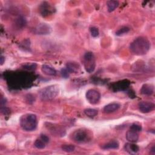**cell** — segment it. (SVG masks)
I'll use <instances>...</instances> for the list:
<instances>
[{"label":"cell","mask_w":155,"mask_h":155,"mask_svg":"<svg viewBox=\"0 0 155 155\" xmlns=\"http://www.w3.org/2000/svg\"><path fill=\"white\" fill-rule=\"evenodd\" d=\"M150 48L149 41L144 37H139L134 39L130 44L131 52L137 56L145 54Z\"/></svg>","instance_id":"obj_1"},{"label":"cell","mask_w":155,"mask_h":155,"mask_svg":"<svg viewBox=\"0 0 155 155\" xmlns=\"http://www.w3.org/2000/svg\"><path fill=\"white\" fill-rule=\"evenodd\" d=\"M20 125L25 131L35 130L37 126L36 116L34 114H27L22 116L20 119Z\"/></svg>","instance_id":"obj_2"},{"label":"cell","mask_w":155,"mask_h":155,"mask_svg":"<svg viewBox=\"0 0 155 155\" xmlns=\"http://www.w3.org/2000/svg\"><path fill=\"white\" fill-rule=\"evenodd\" d=\"M59 91L57 85H50L42 88L39 91V96L42 101H47L55 98L58 95Z\"/></svg>","instance_id":"obj_3"},{"label":"cell","mask_w":155,"mask_h":155,"mask_svg":"<svg viewBox=\"0 0 155 155\" xmlns=\"http://www.w3.org/2000/svg\"><path fill=\"white\" fill-rule=\"evenodd\" d=\"M85 60V67L86 71L88 73H91L95 68L94 56L92 52H87L84 56Z\"/></svg>","instance_id":"obj_4"},{"label":"cell","mask_w":155,"mask_h":155,"mask_svg":"<svg viewBox=\"0 0 155 155\" xmlns=\"http://www.w3.org/2000/svg\"><path fill=\"white\" fill-rule=\"evenodd\" d=\"M100 93L94 89L88 90L86 93V98L91 104H97L100 99Z\"/></svg>","instance_id":"obj_5"},{"label":"cell","mask_w":155,"mask_h":155,"mask_svg":"<svg viewBox=\"0 0 155 155\" xmlns=\"http://www.w3.org/2000/svg\"><path fill=\"white\" fill-rule=\"evenodd\" d=\"M139 109L143 113H147L151 111L154 108V104L151 102L142 101L139 103Z\"/></svg>","instance_id":"obj_6"},{"label":"cell","mask_w":155,"mask_h":155,"mask_svg":"<svg viewBox=\"0 0 155 155\" xmlns=\"http://www.w3.org/2000/svg\"><path fill=\"white\" fill-rule=\"evenodd\" d=\"M87 137V133L84 130H77L73 135V139L77 142H83Z\"/></svg>","instance_id":"obj_7"},{"label":"cell","mask_w":155,"mask_h":155,"mask_svg":"<svg viewBox=\"0 0 155 155\" xmlns=\"http://www.w3.org/2000/svg\"><path fill=\"white\" fill-rule=\"evenodd\" d=\"M51 31V28L47 24H41L36 28V32L38 35H47Z\"/></svg>","instance_id":"obj_8"},{"label":"cell","mask_w":155,"mask_h":155,"mask_svg":"<svg viewBox=\"0 0 155 155\" xmlns=\"http://www.w3.org/2000/svg\"><path fill=\"white\" fill-rule=\"evenodd\" d=\"M126 139L128 141L130 142L131 143L137 142L139 139L138 132L132 130L131 129L129 130L128 131H127L126 133Z\"/></svg>","instance_id":"obj_9"},{"label":"cell","mask_w":155,"mask_h":155,"mask_svg":"<svg viewBox=\"0 0 155 155\" xmlns=\"http://www.w3.org/2000/svg\"><path fill=\"white\" fill-rule=\"evenodd\" d=\"M120 107V105L117 103H110L105 105L104 108V111L106 113H111L117 110Z\"/></svg>","instance_id":"obj_10"},{"label":"cell","mask_w":155,"mask_h":155,"mask_svg":"<svg viewBox=\"0 0 155 155\" xmlns=\"http://www.w3.org/2000/svg\"><path fill=\"white\" fill-rule=\"evenodd\" d=\"M41 70L44 74L49 76H54L56 74V71L54 68L46 64H44L42 65Z\"/></svg>","instance_id":"obj_11"},{"label":"cell","mask_w":155,"mask_h":155,"mask_svg":"<svg viewBox=\"0 0 155 155\" xmlns=\"http://www.w3.org/2000/svg\"><path fill=\"white\" fill-rule=\"evenodd\" d=\"M154 87L150 84H144L140 90V93L145 95H151L153 93Z\"/></svg>","instance_id":"obj_12"},{"label":"cell","mask_w":155,"mask_h":155,"mask_svg":"<svg viewBox=\"0 0 155 155\" xmlns=\"http://www.w3.org/2000/svg\"><path fill=\"white\" fill-rule=\"evenodd\" d=\"M125 150L128 152L130 154H136L139 151V147L137 145L133 143H126L125 145Z\"/></svg>","instance_id":"obj_13"},{"label":"cell","mask_w":155,"mask_h":155,"mask_svg":"<svg viewBox=\"0 0 155 155\" xmlns=\"http://www.w3.org/2000/svg\"><path fill=\"white\" fill-rule=\"evenodd\" d=\"M119 143L116 140H113L110 142L105 143V145L102 146V148L104 150L108 149H117L119 148Z\"/></svg>","instance_id":"obj_14"},{"label":"cell","mask_w":155,"mask_h":155,"mask_svg":"<svg viewBox=\"0 0 155 155\" xmlns=\"http://www.w3.org/2000/svg\"><path fill=\"white\" fill-rule=\"evenodd\" d=\"M107 9L109 12H111L114 11L119 5V2L117 1H114V0H111L108 1L107 2Z\"/></svg>","instance_id":"obj_15"},{"label":"cell","mask_w":155,"mask_h":155,"mask_svg":"<svg viewBox=\"0 0 155 155\" xmlns=\"http://www.w3.org/2000/svg\"><path fill=\"white\" fill-rule=\"evenodd\" d=\"M84 113L88 117H94L97 114V111L93 108H87L84 110Z\"/></svg>","instance_id":"obj_16"},{"label":"cell","mask_w":155,"mask_h":155,"mask_svg":"<svg viewBox=\"0 0 155 155\" xmlns=\"http://www.w3.org/2000/svg\"><path fill=\"white\" fill-rule=\"evenodd\" d=\"M45 143H46L40 138L35 140L34 145H35V147L38 149H43L45 147Z\"/></svg>","instance_id":"obj_17"},{"label":"cell","mask_w":155,"mask_h":155,"mask_svg":"<svg viewBox=\"0 0 155 155\" xmlns=\"http://www.w3.org/2000/svg\"><path fill=\"white\" fill-rule=\"evenodd\" d=\"M130 30V28L127 27H123L119 29L116 32V35L117 36H122L127 33H128Z\"/></svg>","instance_id":"obj_18"},{"label":"cell","mask_w":155,"mask_h":155,"mask_svg":"<svg viewBox=\"0 0 155 155\" xmlns=\"http://www.w3.org/2000/svg\"><path fill=\"white\" fill-rule=\"evenodd\" d=\"M74 146L73 145H64L62 146V149L65 152H72L74 150Z\"/></svg>","instance_id":"obj_19"},{"label":"cell","mask_w":155,"mask_h":155,"mask_svg":"<svg viewBox=\"0 0 155 155\" xmlns=\"http://www.w3.org/2000/svg\"><path fill=\"white\" fill-rule=\"evenodd\" d=\"M90 32L93 37H97L99 36V30L97 29V28L95 27H92L90 28Z\"/></svg>","instance_id":"obj_20"},{"label":"cell","mask_w":155,"mask_h":155,"mask_svg":"<svg viewBox=\"0 0 155 155\" xmlns=\"http://www.w3.org/2000/svg\"><path fill=\"white\" fill-rule=\"evenodd\" d=\"M130 129L134 131H136L137 132H139L141 131L142 130V127L140 125L137 124H133L131 125L130 127Z\"/></svg>","instance_id":"obj_21"},{"label":"cell","mask_w":155,"mask_h":155,"mask_svg":"<svg viewBox=\"0 0 155 155\" xmlns=\"http://www.w3.org/2000/svg\"><path fill=\"white\" fill-rule=\"evenodd\" d=\"M61 74L64 78H67L69 76V71L66 68H62L61 70Z\"/></svg>","instance_id":"obj_22"},{"label":"cell","mask_w":155,"mask_h":155,"mask_svg":"<svg viewBox=\"0 0 155 155\" xmlns=\"http://www.w3.org/2000/svg\"><path fill=\"white\" fill-rule=\"evenodd\" d=\"M40 138H41L42 140H44L46 143H48V141H49V138H48V137L47 136L45 135V134H41Z\"/></svg>","instance_id":"obj_23"},{"label":"cell","mask_w":155,"mask_h":155,"mask_svg":"<svg viewBox=\"0 0 155 155\" xmlns=\"http://www.w3.org/2000/svg\"><path fill=\"white\" fill-rule=\"evenodd\" d=\"M4 60H5L4 58L2 56H1V58H0V63H1V65H2V64H3V63H4Z\"/></svg>","instance_id":"obj_24"}]
</instances>
